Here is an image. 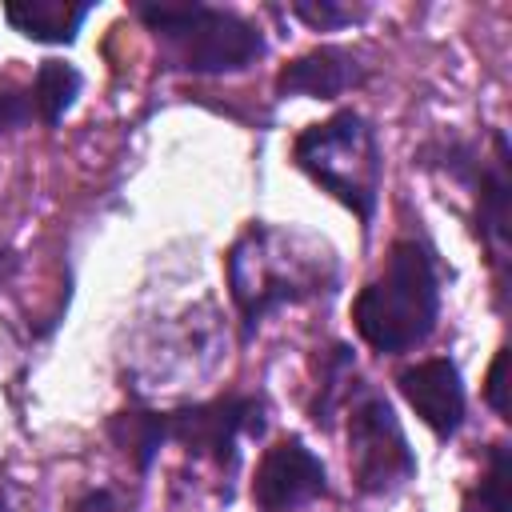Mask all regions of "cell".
<instances>
[{
	"label": "cell",
	"instance_id": "obj_16",
	"mask_svg": "<svg viewBox=\"0 0 512 512\" xmlns=\"http://www.w3.org/2000/svg\"><path fill=\"white\" fill-rule=\"evenodd\" d=\"M288 12L312 32H340L368 16V4H340V0H292Z\"/></svg>",
	"mask_w": 512,
	"mask_h": 512
},
{
	"label": "cell",
	"instance_id": "obj_11",
	"mask_svg": "<svg viewBox=\"0 0 512 512\" xmlns=\"http://www.w3.org/2000/svg\"><path fill=\"white\" fill-rule=\"evenodd\" d=\"M92 0H8L4 20L32 44H76Z\"/></svg>",
	"mask_w": 512,
	"mask_h": 512
},
{
	"label": "cell",
	"instance_id": "obj_10",
	"mask_svg": "<svg viewBox=\"0 0 512 512\" xmlns=\"http://www.w3.org/2000/svg\"><path fill=\"white\" fill-rule=\"evenodd\" d=\"M372 80V64L344 44H316L312 52L288 60L276 80H272V96L276 100H292V96H308V100H336L344 92H356Z\"/></svg>",
	"mask_w": 512,
	"mask_h": 512
},
{
	"label": "cell",
	"instance_id": "obj_9",
	"mask_svg": "<svg viewBox=\"0 0 512 512\" xmlns=\"http://www.w3.org/2000/svg\"><path fill=\"white\" fill-rule=\"evenodd\" d=\"M396 388L436 440H452L464 428L468 396H464L460 364L452 356H428V360H416V364L400 368Z\"/></svg>",
	"mask_w": 512,
	"mask_h": 512
},
{
	"label": "cell",
	"instance_id": "obj_18",
	"mask_svg": "<svg viewBox=\"0 0 512 512\" xmlns=\"http://www.w3.org/2000/svg\"><path fill=\"white\" fill-rule=\"evenodd\" d=\"M504 372H508V348H496V356H492V368H488V376H484V404L500 416V420H508V400H504Z\"/></svg>",
	"mask_w": 512,
	"mask_h": 512
},
{
	"label": "cell",
	"instance_id": "obj_6",
	"mask_svg": "<svg viewBox=\"0 0 512 512\" xmlns=\"http://www.w3.org/2000/svg\"><path fill=\"white\" fill-rule=\"evenodd\" d=\"M264 428L268 404L256 392H224L168 412V444H180L192 460H212L224 476L240 468V440H260Z\"/></svg>",
	"mask_w": 512,
	"mask_h": 512
},
{
	"label": "cell",
	"instance_id": "obj_20",
	"mask_svg": "<svg viewBox=\"0 0 512 512\" xmlns=\"http://www.w3.org/2000/svg\"><path fill=\"white\" fill-rule=\"evenodd\" d=\"M0 512H12V504H8V492H4V484H0Z\"/></svg>",
	"mask_w": 512,
	"mask_h": 512
},
{
	"label": "cell",
	"instance_id": "obj_5",
	"mask_svg": "<svg viewBox=\"0 0 512 512\" xmlns=\"http://www.w3.org/2000/svg\"><path fill=\"white\" fill-rule=\"evenodd\" d=\"M348 468L364 496H392L420 468L392 400L372 384H356L348 400Z\"/></svg>",
	"mask_w": 512,
	"mask_h": 512
},
{
	"label": "cell",
	"instance_id": "obj_13",
	"mask_svg": "<svg viewBox=\"0 0 512 512\" xmlns=\"http://www.w3.org/2000/svg\"><path fill=\"white\" fill-rule=\"evenodd\" d=\"M316 368H320V376H316V396H312V404H308V420H312L320 432H328L332 420H336V412L348 408V400H352V392H356V384H360V380H356V352H352L344 340H336V344H328V348L320 352Z\"/></svg>",
	"mask_w": 512,
	"mask_h": 512
},
{
	"label": "cell",
	"instance_id": "obj_1",
	"mask_svg": "<svg viewBox=\"0 0 512 512\" xmlns=\"http://www.w3.org/2000/svg\"><path fill=\"white\" fill-rule=\"evenodd\" d=\"M224 276L240 312V340L248 344L272 312L332 296L340 284V260L312 232L252 220L232 240Z\"/></svg>",
	"mask_w": 512,
	"mask_h": 512
},
{
	"label": "cell",
	"instance_id": "obj_2",
	"mask_svg": "<svg viewBox=\"0 0 512 512\" xmlns=\"http://www.w3.org/2000/svg\"><path fill=\"white\" fill-rule=\"evenodd\" d=\"M356 336L380 352L400 356L420 348L440 324V256L424 232L396 236L384 268L352 300Z\"/></svg>",
	"mask_w": 512,
	"mask_h": 512
},
{
	"label": "cell",
	"instance_id": "obj_4",
	"mask_svg": "<svg viewBox=\"0 0 512 512\" xmlns=\"http://www.w3.org/2000/svg\"><path fill=\"white\" fill-rule=\"evenodd\" d=\"M292 164L332 200H340L368 232L380 208L384 148L376 124L356 108H336L328 120L308 124L292 140Z\"/></svg>",
	"mask_w": 512,
	"mask_h": 512
},
{
	"label": "cell",
	"instance_id": "obj_12",
	"mask_svg": "<svg viewBox=\"0 0 512 512\" xmlns=\"http://www.w3.org/2000/svg\"><path fill=\"white\" fill-rule=\"evenodd\" d=\"M104 436L132 464L136 476H148L156 456H160V448L168 444V412L128 404V408H120V412H112L104 420Z\"/></svg>",
	"mask_w": 512,
	"mask_h": 512
},
{
	"label": "cell",
	"instance_id": "obj_19",
	"mask_svg": "<svg viewBox=\"0 0 512 512\" xmlns=\"http://www.w3.org/2000/svg\"><path fill=\"white\" fill-rule=\"evenodd\" d=\"M116 508H120V500L112 488H92L76 500V512H116Z\"/></svg>",
	"mask_w": 512,
	"mask_h": 512
},
{
	"label": "cell",
	"instance_id": "obj_15",
	"mask_svg": "<svg viewBox=\"0 0 512 512\" xmlns=\"http://www.w3.org/2000/svg\"><path fill=\"white\" fill-rule=\"evenodd\" d=\"M464 512H512V452L504 440L484 448V472L468 488Z\"/></svg>",
	"mask_w": 512,
	"mask_h": 512
},
{
	"label": "cell",
	"instance_id": "obj_14",
	"mask_svg": "<svg viewBox=\"0 0 512 512\" xmlns=\"http://www.w3.org/2000/svg\"><path fill=\"white\" fill-rule=\"evenodd\" d=\"M28 88H32V100H36V120L44 128H56L72 112L76 96L84 92V72L76 64H68V60L48 56V60H40V68H36Z\"/></svg>",
	"mask_w": 512,
	"mask_h": 512
},
{
	"label": "cell",
	"instance_id": "obj_8",
	"mask_svg": "<svg viewBox=\"0 0 512 512\" xmlns=\"http://www.w3.org/2000/svg\"><path fill=\"white\" fill-rule=\"evenodd\" d=\"M320 496H328V468L300 436L276 440L256 464L252 500L260 512H292Z\"/></svg>",
	"mask_w": 512,
	"mask_h": 512
},
{
	"label": "cell",
	"instance_id": "obj_3",
	"mask_svg": "<svg viewBox=\"0 0 512 512\" xmlns=\"http://www.w3.org/2000/svg\"><path fill=\"white\" fill-rule=\"evenodd\" d=\"M132 12L144 20V28L156 36L164 64L192 72V76H228L252 68L264 52L268 40L256 20L200 4V0H140Z\"/></svg>",
	"mask_w": 512,
	"mask_h": 512
},
{
	"label": "cell",
	"instance_id": "obj_17",
	"mask_svg": "<svg viewBox=\"0 0 512 512\" xmlns=\"http://www.w3.org/2000/svg\"><path fill=\"white\" fill-rule=\"evenodd\" d=\"M28 124H40L32 88H0V136H12Z\"/></svg>",
	"mask_w": 512,
	"mask_h": 512
},
{
	"label": "cell",
	"instance_id": "obj_7",
	"mask_svg": "<svg viewBox=\"0 0 512 512\" xmlns=\"http://www.w3.org/2000/svg\"><path fill=\"white\" fill-rule=\"evenodd\" d=\"M472 196V232L488 252V264L500 284V308H504V284H508V232H512V152L504 128H492L488 152H480L472 176L464 180Z\"/></svg>",
	"mask_w": 512,
	"mask_h": 512
}]
</instances>
